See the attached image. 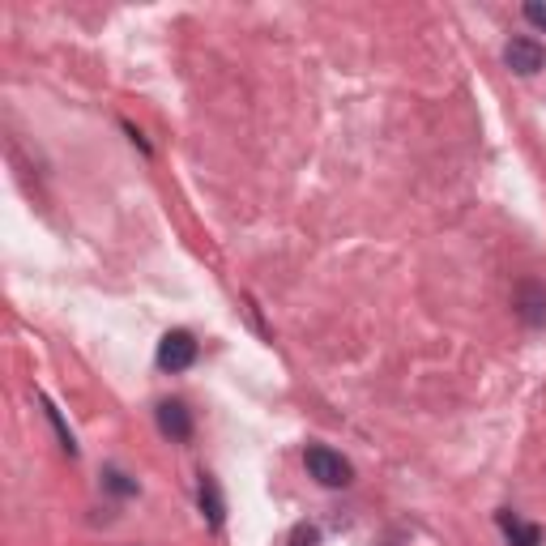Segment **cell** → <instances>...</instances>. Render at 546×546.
<instances>
[{"label":"cell","mask_w":546,"mask_h":546,"mask_svg":"<svg viewBox=\"0 0 546 546\" xmlns=\"http://www.w3.org/2000/svg\"><path fill=\"white\" fill-rule=\"evenodd\" d=\"M308 474L316 478L320 487H346L350 478H355V470H350V461L342 457V453H333V448H325V444H312L308 448Z\"/></svg>","instance_id":"6da1fadb"},{"label":"cell","mask_w":546,"mask_h":546,"mask_svg":"<svg viewBox=\"0 0 546 546\" xmlns=\"http://www.w3.org/2000/svg\"><path fill=\"white\" fill-rule=\"evenodd\" d=\"M521 316L529 320V325H542L546 320V299L534 291V286H521Z\"/></svg>","instance_id":"52a82bcc"},{"label":"cell","mask_w":546,"mask_h":546,"mask_svg":"<svg viewBox=\"0 0 546 546\" xmlns=\"http://www.w3.org/2000/svg\"><path fill=\"white\" fill-rule=\"evenodd\" d=\"M201 508H205V517H210L214 525H222V512H227V508H222V495H218V483H214V478H210V474H201Z\"/></svg>","instance_id":"8992f818"},{"label":"cell","mask_w":546,"mask_h":546,"mask_svg":"<svg viewBox=\"0 0 546 546\" xmlns=\"http://www.w3.org/2000/svg\"><path fill=\"white\" fill-rule=\"evenodd\" d=\"M103 478H107V487L116 491V495H137V483H133V478H128V474H120V470H107Z\"/></svg>","instance_id":"ba28073f"},{"label":"cell","mask_w":546,"mask_h":546,"mask_svg":"<svg viewBox=\"0 0 546 546\" xmlns=\"http://www.w3.org/2000/svg\"><path fill=\"white\" fill-rule=\"evenodd\" d=\"M504 60H508V69H517L521 77H529V73H538L546 64V52H542V43H534V39H512Z\"/></svg>","instance_id":"3957f363"},{"label":"cell","mask_w":546,"mask_h":546,"mask_svg":"<svg viewBox=\"0 0 546 546\" xmlns=\"http://www.w3.org/2000/svg\"><path fill=\"white\" fill-rule=\"evenodd\" d=\"M158 427H163V436H171V440H188L192 436V414H188L184 401H163V406H158Z\"/></svg>","instance_id":"277c9868"},{"label":"cell","mask_w":546,"mask_h":546,"mask_svg":"<svg viewBox=\"0 0 546 546\" xmlns=\"http://www.w3.org/2000/svg\"><path fill=\"white\" fill-rule=\"evenodd\" d=\"M291 546H320V529L316 525H295Z\"/></svg>","instance_id":"9c48e42d"},{"label":"cell","mask_w":546,"mask_h":546,"mask_svg":"<svg viewBox=\"0 0 546 546\" xmlns=\"http://www.w3.org/2000/svg\"><path fill=\"white\" fill-rule=\"evenodd\" d=\"M192 359H197V342H192V333L175 329L158 342V367H163V372H184V367H192Z\"/></svg>","instance_id":"7a4b0ae2"},{"label":"cell","mask_w":546,"mask_h":546,"mask_svg":"<svg viewBox=\"0 0 546 546\" xmlns=\"http://www.w3.org/2000/svg\"><path fill=\"white\" fill-rule=\"evenodd\" d=\"M525 18L546 30V5H542V0H529V5H525Z\"/></svg>","instance_id":"30bf717a"},{"label":"cell","mask_w":546,"mask_h":546,"mask_svg":"<svg viewBox=\"0 0 546 546\" xmlns=\"http://www.w3.org/2000/svg\"><path fill=\"white\" fill-rule=\"evenodd\" d=\"M500 525H504V534H508L512 546H542V529L538 525L517 521L512 512H500Z\"/></svg>","instance_id":"5b68a950"}]
</instances>
